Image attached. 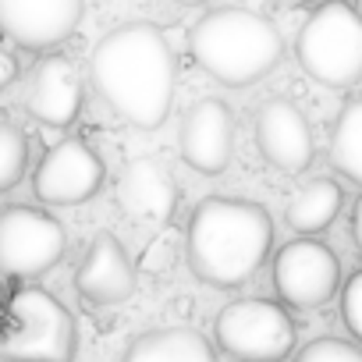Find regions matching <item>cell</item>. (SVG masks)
Returning a JSON list of instances; mask_svg holds the SVG:
<instances>
[{
	"label": "cell",
	"instance_id": "1",
	"mask_svg": "<svg viewBox=\"0 0 362 362\" xmlns=\"http://www.w3.org/2000/svg\"><path fill=\"white\" fill-rule=\"evenodd\" d=\"M89 78L124 124L153 132L174 107L177 61L160 25L124 22L93 47Z\"/></svg>",
	"mask_w": 362,
	"mask_h": 362
},
{
	"label": "cell",
	"instance_id": "2",
	"mask_svg": "<svg viewBox=\"0 0 362 362\" xmlns=\"http://www.w3.org/2000/svg\"><path fill=\"white\" fill-rule=\"evenodd\" d=\"M274 252V221L263 203L206 196L185 228V263L210 288H238Z\"/></svg>",
	"mask_w": 362,
	"mask_h": 362
},
{
	"label": "cell",
	"instance_id": "3",
	"mask_svg": "<svg viewBox=\"0 0 362 362\" xmlns=\"http://www.w3.org/2000/svg\"><path fill=\"white\" fill-rule=\"evenodd\" d=\"M192 61L221 86L242 89L263 82L284 57L277 25L249 8L206 11L189 33Z\"/></svg>",
	"mask_w": 362,
	"mask_h": 362
},
{
	"label": "cell",
	"instance_id": "4",
	"mask_svg": "<svg viewBox=\"0 0 362 362\" xmlns=\"http://www.w3.org/2000/svg\"><path fill=\"white\" fill-rule=\"evenodd\" d=\"M295 57L298 68L327 89L355 86L362 78V11L348 0H323L298 29Z\"/></svg>",
	"mask_w": 362,
	"mask_h": 362
},
{
	"label": "cell",
	"instance_id": "5",
	"mask_svg": "<svg viewBox=\"0 0 362 362\" xmlns=\"http://www.w3.org/2000/svg\"><path fill=\"white\" fill-rule=\"evenodd\" d=\"M75 316L40 284H22L8 298V330L0 334V362H75Z\"/></svg>",
	"mask_w": 362,
	"mask_h": 362
},
{
	"label": "cell",
	"instance_id": "6",
	"mask_svg": "<svg viewBox=\"0 0 362 362\" xmlns=\"http://www.w3.org/2000/svg\"><path fill=\"white\" fill-rule=\"evenodd\" d=\"M214 341L238 362H284L295 351V320L281 302L238 298L217 313Z\"/></svg>",
	"mask_w": 362,
	"mask_h": 362
},
{
	"label": "cell",
	"instance_id": "7",
	"mask_svg": "<svg viewBox=\"0 0 362 362\" xmlns=\"http://www.w3.org/2000/svg\"><path fill=\"white\" fill-rule=\"evenodd\" d=\"M68 249L64 224L36 206H4L0 210V274L11 281H36L50 274Z\"/></svg>",
	"mask_w": 362,
	"mask_h": 362
},
{
	"label": "cell",
	"instance_id": "8",
	"mask_svg": "<svg viewBox=\"0 0 362 362\" xmlns=\"http://www.w3.org/2000/svg\"><path fill=\"white\" fill-rule=\"evenodd\" d=\"M341 259L313 238H295L274 256V291L291 309H320L341 291Z\"/></svg>",
	"mask_w": 362,
	"mask_h": 362
},
{
	"label": "cell",
	"instance_id": "9",
	"mask_svg": "<svg viewBox=\"0 0 362 362\" xmlns=\"http://www.w3.org/2000/svg\"><path fill=\"white\" fill-rule=\"evenodd\" d=\"M103 177H107V167L100 153L86 139L71 135V139L54 142L43 153L33 174V192L40 203H50V206H78V203H89L103 189Z\"/></svg>",
	"mask_w": 362,
	"mask_h": 362
},
{
	"label": "cell",
	"instance_id": "10",
	"mask_svg": "<svg viewBox=\"0 0 362 362\" xmlns=\"http://www.w3.org/2000/svg\"><path fill=\"white\" fill-rule=\"evenodd\" d=\"M86 15V0H0V40L22 50L61 47Z\"/></svg>",
	"mask_w": 362,
	"mask_h": 362
},
{
	"label": "cell",
	"instance_id": "11",
	"mask_svg": "<svg viewBox=\"0 0 362 362\" xmlns=\"http://www.w3.org/2000/svg\"><path fill=\"white\" fill-rule=\"evenodd\" d=\"M181 160L199 174H224L235 156V114L224 100L203 96L181 117Z\"/></svg>",
	"mask_w": 362,
	"mask_h": 362
},
{
	"label": "cell",
	"instance_id": "12",
	"mask_svg": "<svg viewBox=\"0 0 362 362\" xmlns=\"http://www.w3.org/2000/svg\"><path fill=\"white\" fill-rule=\"evenodd\" d=\"M256 146L263 160L281 174H302L316 156L313 128L302 107L284 96H274L256 110Z\"/></svg>",
	"mask_w": 362,
	"mask_h": 362
},
{
	"label": "cell",
	"instance_id": "13",
	"mask_svg": "<svg viewBox=\"0 0 362 362\" xmlns=\"http://www.w3.org/2000/svg\"><path fill=\"white\" fill-rule=\"evenodd\" d=\"M135 263L117 235L100 231L75 267V291L89 305H121L135 295Z\"/></svg>",
	"mask_w": 362,
	"mask_h": 362
},
{
	"label": "cell",
	"instance_id": "14",
	"mask_svg": "<svg viewBox=\"0 0 362 362\" xmlns=\"http://www.w3.org/2000/svg\"><path fill=\"white\" fill-rule=\"evenodd\" d=\"M25 110L36 117L43 128H68L82 114V78L71 57L64 54H47L25 89Z\"/></svg>",
	"mask_w": 362,
	"mask_h": 362
},
{
	"label": "cell",
	"instance_id": "15",
	"mask_svg": "<svg viewBox=\"0 0 362 362\" xmlns=\"http://www.w3.org/2000/svg\"><path fill=\"white\" fill-rule=\"evenodd\" d=\"M117 203L139 224H167L177 210V185L167 167L149 156H139L121 170Z\"/></svg>",
	"mask_w": 362,
	"mask_h": 362
},
{
	"label": "cell",
	"instance_id": "16",
	"mask_svg": "<svg viewBox=\"0 0 362 362\" xmlns=\"http://www.w3.org/2000/svg\"><path fill=\"white\" fill-rule=\"evenodd\" d=\"M121 362H217L214 344L192 327H156L139 334Z\"/></svg>",
	"mask_w": 362,
	"mask_h": 362
},
{
	"label": "cell",
	"instance_id": "17",
	"mask_svg": "<svg viewBox=\"0 0 362 362\" xmlns=\"http://www.w3.org/2000/svg\"><path fill=\"white\" fill-rule=\"evenodd\" d=\"M344 206V192L334 177H309L302 189H295L288 210H284V224L298 235H320L334 224V217Z\"/></svg>",
	"mask_w": 362,
	"mask_h": 362
},
{
	"label": "cell",
	"instance_id": "18",
	"mask_svg": "<svg viewBox=\"0 0 362 362\" xmlns=\"http://www.w3.org/2000/svg\"><path fill=\"white\" fill-rule=\"evenodd\" d=\"M330 163L341 177L362 189V96H351L330 128Z\"/></svg>",
	"mask_w": 362,
	"mask_h": 362
},
{
	"label": "cell",
	"instance_id": "19",
	"mask_svg": "<svg viewBox=\"0 0 362 362\" xmlns=\"http://www.w3.org/2000/svg\"><path fill=\"white\" fill-rule=\"evenodd\" d=\"M29 170V139L18 124L0 121V196L11 192Z\"/></svg>",
	"mask_w": 362,
	"mask_h": 362
},
{
	"label": "cell",
	"instance_id": "20",
	"mask_svg": "<svg viewBox=\"0 0 362 362\" xmlns=\"http://www.w3.org/2000/svg\"><path fill=\"white\" fill-rule=\"evenodd\" d=\"M295 362H362V344L323 334V337H313L305 348H298Z\"/></svg>",
	"mask_w": 362,
	"mask_h": 362
},
{
	"label": "cell",
	"instance_id": "21",
	"mask_svg": "<svg viewBox=\"0 0 362 362\" xmlns=\"http://www.w3.org/2000/svg\"><path fill=\"white\" fill-rule=\"evenodd\" d=\"M341 320L351 330V337L362 341V270H355L341 284Z\"/></svg>",
	"mask_w": 362,
	"mask_h": 362
},
{
	"label": "cell",
	"instance_id": "22",
	"mask_svg": "<svg viewBox=\"0 0 362 362\" xmlns=\"http://www.w3.org/2000/svg\"><path fill=\"white\" fill-rule=\"evenodd\" d=\"M15 78H18V61H15V54L8 50V43L0 40V89H8Z\"/></svg>",
	"mask_w": 362,
	"mask_h": 362
},
{
	"label": "cell",
	"instance_id": "23",
	"mask_svg": "<svg viewBox=\"0 0 362 362\" xmlns=\"http://www.w3.org/2000/svg\"><path fill=\"white\" fill-rule=\"evenodd\" d=\"M351 242H355V249H358V256H362V196H358L355 206H351Z\"/></svg>",
	"mask_w": 362,
	"mask_h": 362
},
{
	"label": "cell",
	"instance_id": "24",
	"mask_svg": "<svg viewBox=\"0 0 362 362\" xmlns=\"http://www.w3.org/2000/svg\"><path fill=\"white\" fill-rule=\"evenodd\" d=\"M177 4H185V8H199V4H210V0H177Z\"/></svg>",
	"mask_w": 362,
	"mask_h": 362
},
{
	"label": "cell",
	"instance_id": "25",
	"mask_svg": "<svg viewBox=\"0 0 362 362\" xmlns=\"http://www.w3.org/2000/svg\"><path fill=\"white\" fill-rule=\"evenodd\" d=\"M274 4H284V8H298V4H305V0H274Z\"/></svg>",
	"mask_w": 362,
	"mask_h": 362
},
{
	"label": "cell",
	"instance_id": "26",
	"mask_svg": "<svg viewBox=\"0 0 362 362\" xmlns=\"http://www.w3.org/2000/svg\"><path fill=\"white\" fill-rule=\"evenodd\" d=\"M358 11H362V0H358Z\"/></svg>",
	"mask_w": 362,
	"mask_h": 362
}]
</instances>
